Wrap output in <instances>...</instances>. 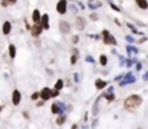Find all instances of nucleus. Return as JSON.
<instances>
[{
    "instance_id": "obj_1",
    "label": "nucleus",
    "mask_w": 148,
    "mask_h": 129,
    "mask_svg": "<svg viewBox=\"0 0 148 129\" xmlns=\"http://www.w3.org/2000/svg\"><path fill=\"white\" fill-rule=\"evenodd\" d=\"M141 103H143V98L140 95H131L124 100V108L128 111H134V109L140 108Z\"/></svg>"
},
{
    "instance_id": "obj_2",
    "label": "nucleus",
    "mask_w": 148,
    "mask_h": 129,
    "mask_svg": "<svg viewBox=\"0 0 148 129\" xmlns=\"http://www.w3.org/2000/svg\"><path fill=\"white\" fill-rule=\"evenodd\" d=\"M20 102H22V93H20L17 89H14L13 93H12V103H13L14 106H17Z\"/></svg>"
},
{
    "instance_id": "obj_3",
    "label": "nucleus",
    "mask_w": 148,
    "mask_h": 129,
    "mask_svg": "<svg viewBox=\"0 0 148 129\" xmlns=\"http://www.w3.org/2000/svg\"><path fill=\"white\" fill-rule=\"evenodd\" d=\"M102 36L105 38V40H103V42L106 43V44H116V40L114 39V36H112V35H109V32H108V30H103V32H102Z\"/></svg>"
},
{
    "instance_id": "obj_4",
    "label": "nucleus",
    "mask_w": 148,
    "mask_h": 129,
    "mask_svg": "<svg viewBox=\"0 0 148 129\" xmlns=\"http://www.w3.org/2000/svg\"><path fill=\"white\" fill-rule=\"evenodd\" d=\"M50 92H52V89H49V87H43L40 92H39V98L45 102V100H48V99H50Z\"/></svg>"
},
{
    "instance_id": "obj_5",
    "label": "nucleus",
    "mask_w": 148,
    "mask_h": 129,
    "mask_svg": "<svg viewBox=\"0 0 148 129\" xmlns=\"http://www.w3.org/2000/svg\"><path fill=\"white\" fill-rule=\"evenodd\" d=\"M42 26H40V23H35L32 27H29V30H30V33L33 35V36H39L40 33H42Z\"/></svg>"
},
{
    "instance_id": "obj_6",
    "label": "nucleus",
    "mask_w": 148,
    "mask_h": 129,
    "mask_svg": "<svg viewBox=\"0 0 148 129\" xmlns=\"http://www.w3.org/2000/svg\"><path fill=\"white\" fill-rule=\"evenodd\" d=\"M56 10H58L59 14H65V12H66V0H59V3L56 6Z\"/></svg>"
},
{
    "instance_id": "obj_7",
    "label": "nucleus",
    "mask_w": 148,
    "mask_h": 129,
    "mask_svg": "<svg viewBox=\"0 0 148 129\" xmlns=\"http://www.w3.org/2000/svg\"><path fill=\"white\" fill-rule=\"evenodd\" d=\"M59 26H60V32H62V33H69V32H71V26H69L68 22H63V20H62V22L59 23Z\"/></svg>"
},
{
    "instance_id": "obj_8",
    "label": "nucleus",
    "mask_w": 148,
    "mask_h": 129,
    "mask_svg": "<svg viewBox=\"0 0 148 129\" xmlns=\"http://www.w3.org/2000/svg\"><path fill=\"white\" fill-rule=\"evenodd\" d=\"M1 32H3V35H9L10 32H12V23L10 22H4L3 23V29H1Z\"/></svg>"
},
{
    "instance_id": "obj_9",
    "label": "nucleus",
    "mask_w": 148,
    "mask_h": 129,
    "mask_svg": "<svg viewBox=\"0 0 148 129\" xmlns=\"http://www.w3.org/2000/svg\"><path fill=\"white\" fill-rule=\"evenodd\" d=\"M75 25H76V27H78L79 30H82V29L85 27V19H84V17H76Z\"/></svg>"
},
{
    "instance_id": "obj_10",
    "label": "nucleus",
    "mask_w": 148,
    "mask_h": 129,
    "mask_svg": "<svg viewBox=\"0 0 148 129\" xmlns=\"http://www.w3.org/2000/svg\"><path fill=\"white\" fill-rule=\"evenodd\" d=\"M135 3H137V4H138V7H140V9H143V10L148 9V1L147 0H135Z\"/></svg>"
},
{
    "instance_id": "obj_11",
    "label": "nucleus",
    "mask_w": 148,
    "mask_h": 129,
    "mask_svg": "<svg viewBox=\"0 0 148 129\" xmlns=\"http://www.w3.org/2000/svg\"><path fill=\"white\" fill-rule=\"evenodd\" d=\"M40 17H42V16H40V12H39V10H33V16H32L33 22H35V23H39V22H40Z\"/></svg>"
},
{
    "instance_id": "obj_12",
    "label": "nucleus",
    "mask_w": 148,
    "mask_h": 129,
    "mask_svg": "<svg viewBox=\"0 0 148 129\" xmlns=\"http://www.w3.org/2000/svg\"><path fill=\"white\" fill-rule=\"evenodd\" d=\"M65 122H66V115L59 113V116H58V119H56V124H58V125H63Z\"/></svg>"
},
{
    "instance_id": "obj_13",
    "label": "nucleus",
    "mask_w": 148,
    "mask_h": 129,
    "mask_svg": "<svg viewBox=\"0 0 148 129\" xmlns=\"http://www.w3.org/2000/svg\"><path fill=\"white\" fill-rule=\"evenodd\" d=\"M95 86H97V89H103V87L106 86V82H103V81H101V79H97V81H95Z\"/></svg>"
},
{
    "instance_id": "obj_14",
    "label": "nucleus",
    "mask_w": 148,
    "mask_h": 129,
    "mask_svg": "<svg viewBox=\"0 0 148 129\" xmlns=\"http://www.w3.org/2000/svg\"><path fill=\"white\" fill-rule=\"evenodd\" d=\"M9 55H10V57H14L16 56V47H14V44H10L9 46Z\"/></svg>"
},
{
    "instance_id": "obj_15",
    "label": "nucleus",
    "mask_w": 148,
    "mask_h": 129,
    "mask_svg": "<svg viewBox=\"0 0 148 129\" xmlns=\"http://www.w3.org/2000/svg\"><path fill=\"white\" fill-rule=\"evenodd\" d=\"M52 113H60L62 112V108H59V105H52Z\"/></svg>"
},
{
    "instance_id": "obj_16",
    "label": "nucleus",
    "mask_w": 148,
    "mask_h": 129,
    "mask_svg": "<svg viewBox=\"0 0 148 129\" xmlns=\"http://www.w3.org/2000/svg\"><path fill=\"white\" fill-rule=\"evenodd\" d=\"M78 56H79V53H78V50H75V52H73V56L71 57V63H72V65H75V63H76Z\"/></svg>"
},
{
    "instance_id": "obj_17",
    "label": "nucleus",
    "mask_w": 148,
    "mask_h": 129,
    "mask_svg": "<svg viewBox=\"0 0 148 129\" xmlns=\"http://www.w3.org/2000/svg\"><path fill=\"white\" fill-rule=\"evenodd\" d=\"M63 86H65L63 85V81H62V79H59V81L56 82V85H55V89H56V90H60Z\"/></svg>"
},
{
    "instance_id": "obj_18",
    "label": "nucleus",
    "mask_w": 148,
    "mask_h": 129,
    "mask_svg": "<svg viewBox=\"0 0 148 129\" xmlns=\"http://www.w3.org/2000/svg\"><path fill=\"white\" fill-rule=\"evenodd\" d=\"M99 63H101L102 66H105V65L108 63V59H106V56H105V55H102V56L99 57Z\"/></svg>"
},
{
    "instance_id": "obj_19",
    "label": "nucleus",
    "mask_w": 148,
    "mask_h": 129,
    "mask_svg": "<svg viewBox=\"0 0 148 129\" xmlns=\"http://www.w3.org/2000/svg\"><path fill=\"white\" fill-rule=\"evenodd\" d=\"M105 96V99L108 100V102H112V100H115V96L112 95V93H108V95H103Z\"/></svg>"
},
{
    "instance_id": "obj_20",
    "label": "nucleus",
    "mask_w": 148,
    "mask_h": 129,
    "mask_svg": "<svg viewBox=\"0 0 148 129\" xmlns=\"http://www.w3.org/2000/svg\"><path fill=\"white\" fill-rule=\"evenodd\" d=\"M38 98H39V93H33V95H32V99H33V100H36Z\"/></svg>"
},
{
    "instance_id": "obj_21",
    "label": "nucleus",
    "mask_w": 148,
    "mask_h": 129,
    "mask_svg": "<svg viewBox=\"0 0 148 129\" xmlns=\"http://www.w3.org/2000/svg\"><path fill=\"white\" fill-rule=\"evenodd\" d=\"M1 6H3V7H6V6H9V4H7V1H6V0H1Z\"/></svg>"
},
{
    "instance_id": "obj_22",
    "label": "nucleus",
    "mask_w": 148,
    "mask_h": 129,
    "mask_svg": "<svg viewBox=\"0 0 148 129\" xmlns=\"http://www.w3.org/2000/svg\"><path fill=\"white\" fill-rule=\"evenodd\" d=\"M7 1V4H14L16 3V0H6Z\"/></svg>"
},
{
    "instance_id": "obj_23",
    "label": "nucleus",
    "mask_w": 148,
    "mask_h": 129,
    "mask_svg": "<svg viewBox=\"0 0 148 129\" xmlns=\"http://www.w3.org/2000/svg\"><path fill=\"white\" fill-rule=\"evenodd\" d=\"M72 39H73V43H76V42H78V40H79V38H78V36H73Z\"/></svg>"
},
{
    "instance_id": "obj_24",
    "label": "nucleus",
    "mask_w": 148,
    "mask_h": 129,
    "mask_svg": "<svg viewBox=\"0 0 148 129\" xmlns=\"http://www.w3.org/2000/svg\"><path fill=\"white\" fill-rule=\"evenodd\" d=\"M72 129H78V125H72Z\"/></svg>"
},
{
    "instance_id": "obj_25",
    "label": "nucleus",
    "mask_w": 148,
    "mask_h": 129,
    "mask_svg": "<svg viewBox=\"0 0 148 129\" xmlns=\"http://www.w3.org/2000/svg\"><path fill=\"white\" fill-rule=\"evenodd\" d=\"M1 109H3V106H0V111H1Z\"/></svg>"
}]
</instances>
